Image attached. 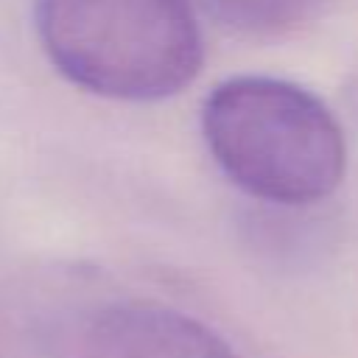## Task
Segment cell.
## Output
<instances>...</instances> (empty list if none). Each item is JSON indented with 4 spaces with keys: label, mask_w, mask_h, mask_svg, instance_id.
Here are the masks:
<instances>
[{
    "label": "cell",
    "mask_w": 358,
    "mask_h": 358,
    "mask_svg": "<svg viewBox=\"0 0 358 358\" xmlns=\"http://www.w3.org/2000/svg\"><path fill=\"white\" fill-rule=\"evenodd\" d=\"M34 25L50 64L115 101H162L204 64L190 0H36Z\"/></svg>",
    "instance_id": "obj_2"
},
{
    "label": "cell",
    "mask_w": 358,
    "mask_h": 358,
    "mask_svg": "<svg viewBox=\"0 0 358 358\" xmlns=\"http://www.w3.org/2000/svg\"><path fill=\"white\" fill-rule=\"evenodd\" d=\"M62 358H238L204 322L157 305L112 302L84 316Z\"/></svg>",
    "instance_id": "obj_3"
},
{
    "label": "cell",
    "mask_w": 358,
    "mask_h": 358,
    "mask_svg": "<svg viewBox=\"0 0 358 358\" xmlns=\"http://www.w3.org/2000/svg\"><path fill=\"white\" fill-rule=\"evenodd\" d=\"M204 143L218 168L249 196L285 207L327 199L344 179L347 143L333 109L310 90L235 76L201 106Z\"/></svg>",
    "instance_id": "obj_1"
}]
</instances>
